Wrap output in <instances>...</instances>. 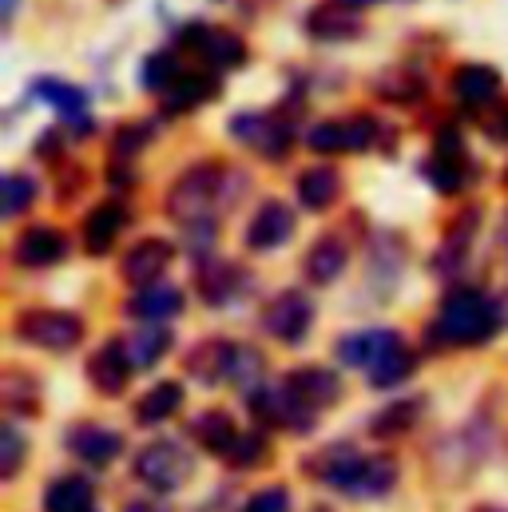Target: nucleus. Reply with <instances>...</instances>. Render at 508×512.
Listing matches in <instances>:
<instances>
[{"label":"nucleus","instance_id":"obj_30","mask_svg":"<svg viewBox=\"0 0 508 512\" xmlns=\"http://www.w3.org/2000/svg\"><path fill=\"white\" fill-rule=\"evenodd\" d=\"M227 354H231V342L207 338V342L187 358V370H195L203 382H223V374H227Z\"/></svg>","mask_w":508,"mask_h":512},{"label":"nucleus","instance_id":"obj_35","mask_svg":"<svg viewBox=\"0 0 508 512\" xmlns=\"http://www.w3.org/2000/svg\"><path fill=\"white\" fill-rule=\"evenodd\" d=\"M417 413H421V401H397V405H389L385 413H378V417L370 421V429H374L378 437H397V433H405V429L417 421Z\"/></svg>","mask_w":508,"mask_h":512},{"label":"nucleus","instance_id":"obj_26","mask_svg":"<svg viewBox=\"0 0 508 512\" xmlns=\"http://www.w3.org/2000/svg\"><path fill=\"white\" fill-rule=\"evenodd\" d=\"M44 512H92V485L84 477H60L44 493Z\"/></svg>","mask_w":508,"mask_h":512},{"label":"nucleus","instance_id":"obj_28","mask_svg":"<svg viewBox=\"0 0 508 512\" xmlns=\"http://www.w3.org/2000/svg\"><path fill=\"white\" fill-rule=\"evenodd\" d=\"M346 247H342V239H318L314 247H310V255H306V278L310 282H334L342 270H346Z\"/></svg>","mask_w":508,"mask_h":512},{"label":"nucleus","instance_id":"obj_2","mask_svg":"<svg viewBox=\"0 0 508 512\" xmlns=\"http://www.w3.org/2000/svg\"><path fill=\"white\" fill-rule=\"evenodd\" d=\"M501 326V314H497V302L481 290H453L437 314V326H433V338L449 342V346H481L497 334Z\"/></svg>","mask_w":508,"mask_h":512},{"label":"nucleus","instance_id":"obj_19","mask_svg":"<svg viewBox=\"0 0 508 512\" xmlns=\"http://www.w3.org/2000/svg\"><path fill=\"white\" fill-rule=\"evenodd\" d=\"M68 449L88 465H108L120 457V433H112L104 425H76L68 437Z\"/></svg>","mask_w":508,"mask_h":512},{"label":"nucleus","instance_id":"obj_45","mask_svg":"<svg viewBox=\"0 0 508 512\" xmlns=\"http://www.w3.org/2000/svg\"><path fill=\"white\" fill-rule=\"evenodd\" d=\"M505 183H508V171H505Z\"/></svg>","mask_w":508,"mask_h":512},{"label":"nucleus","instance_id":"obj_1","mask_svg":"<svg viewBox=\"0 0 508 512\" xmlns=\"http://www.w3.org/2000/svg\"><path fill=\"white\" fill-rule=\"evenodd\" d=\"M310 473L350 497H381L397 485V465L389 457H362L350 445L326 449L318 461H310Z\"/></svg>","mask_w":508,"mask_h":512},{"label":"nucleus","instance_id":"obj_12","mask_svg":"<svg viewBox=\"0 0 508 512\" xmlns=\"http://www.w3.org/2000/svg\"><path fill=\"white\" fill-rule=\"evenodd\" d=\"M64 255H68V239H64L56 227H32V231H24V235L16 239V247H12V258H16L20 266H32V270L56 266Z\"/></svg>","mask_w":508,"mask_h":512},{"label":"nucleus","instance_id":"obj_39","mask_svg":"<svg viewBox=\"0 0 508 512\" xmlns=\"http://www.w3.org/2000/svg\"><path fill=\"white\" fill-rule=\"evenodd\" d=\"M243 512H290V493L278 489V485H270V489L254 493L251 501L243 505Z\"/></svg>","mask_w":508,"mask_h":512},{"label":"nucleus","instance_id":"obj_17","mask_svg":"<svg viewBox=\"0 0 508 512\" xmlns=\"http://www.w3.org/2000/svg\"><path fill=\"white\" fill-rule=\"evenodd\" d=\"M453 92H457V100H461L465 108H485V104L497 100L501 76H497V68H489V64H465V68H457V76H453Z\"/></svg>","mask_w":508,"mask_h":512},{"label":"nucleus","instance_id":"obj_21","mask_svg":"<svg viewBox=\"0 0 508 512\" xmlns=\"http://www.w3.org/2000/svg\"><path fill=\"white\" fill-rule=\"evenodd\" d=\"M342 191V175L334 167H306L298 175V199L310 211H326Z\"/></svg>","mask_w":508,"mask_h":512},{"label":"nucleus","instance_id":"obj_5","mask_svg":"<svg viewBox=\"0 0 508 512\" xmlns=\"http://www.w3.org/2000/svg\"><path fill=\"white\" fill-rule=\"evenodd\" d=\"M191 469H195L191 453L175 441H155L135 457V477L155 493H175L179 485H187Z\"/></svg>","mask_w":508,"mask_h":512},{"label":"nucleus","instance_id":"obj_4","mask_svg":"<svg viewBox=\"0 0 508 512\" xmlns=\"http://www.w3.org/2000/svg\"><path fill=\"white\" fill-rule=\"evenodd\" d=\"M16 338L40 350H72L84 338V322L68 310H24L16 318Z\"/></svg>","mask_w":508,"mask_h":512},{"label":"nucleus","instance_id":"obj_14","mask_svg":"<svg viewBox=\"0 0 508 512\" xmlns=\"http://www.w3.org/2000/svg\"><path fill=\"white\" fill-rule=\"evenodd\" d=\"M179 310H183V294H179L175 286H167V282L139 286V294L127 302V314H131V318H139V322H151V326H159V322L175 318Z\"/></svg>","mask_w":508,"mask_h":512},{"label":"nucleus","instance_id":"obj_7","mask_svg":"<svg viewBox=\"0 0 508 512\" xmlns=\"http://www.w3.org/2000/svg\"><path fill=\"white\" fill-rule=\"evenodd\" d=\"M183 40H187L211 68H223V72H231V68H239V64L247 60V44H243V36H235L231 28H211V24L195 20V24L183 32Z\"/></svg>","mask_w":508,"mask_h":512},{"label":"nucleus","instance_id":"obj_15","mask_svg":"<svg viewBox=\"0 0 508 512\" xmlns=\"http://www.w3.org/2000/svg\"><path fill=\"white\" fill-rule=\"evenodd\" d=\"M171 255H175L171 243H163V239H143V243H135L124 255V278L131 286H151V282L167 270Z\"/></svg>","mask_w":508,"mask_h":512},{"label":"nucleus","instance_id":"obj_11","mask_svg":"<svg viewBox=\"0 0 508 512\" xmlns=\"http://www.w3.org/2000/svg\"><path fill=\"white\" fill-rule=\"evenodd\" d=\"M401 342L397 330H358V334H346L338 342V358L346 366H358V370H374L385 354H393Z\"/></svg>","mask_w":508,"mask_h":512},{"label":"nucleus","instance_id":"obj_18","mask_svg":"<svg viewBox=\"0 0 508 512\" xmlns=\"http://www.w3.org/2000/svg\"><path fill=\"white\" fill-rule=\"evenodd\" d=\"M306 28H310V36H318V40H350V36L362 32V20L354 16L350 4L334 0V4H318V8H310Z\"/></svg>","mask_w":508,"mask_h":512},{"label":"nucleus","instance_id":"obj_42","mask_svg":"<svg viewBox=\"0 0 508 512\" xmlns=\"http://www.w3.org/2000/svg\"><path fill=\"white\" fill-rule=\"evenodd\" d=\"M124 512H159L155 505H147V501H135V505H127Z\"/></svg>","mask_w":508,"mask_h":512},{"label":"nucleus","instance_id":"obj_6","mask_svg":"<svg viewBox=\"0 0 508 512\" xmlns=\"http://www.w3.org/2000/svg\"><path fill=\"white\" fill-rule=\"evenodd\" d=\"M425 175H429V183H433L437 191H445V195H457V191L469 187L473 163L465 159V143H461L457 131H449V135L437 139V151H433V159L425 163Z\"/></svg>","mask_w":508,"mask_h":512},{"label":"nucleus","instance_id":"obj_32","mask_svg":"<svg viewBox=\"0 0 508 512\" xmlns=\"http://www.w3.org/2000/svg\"><path fill=\"white\" fill-rule=\"evenodd\" d=\"M262 378V354L251 350V346H231V354H227V374H223V382L231 385H254Z\"/></svg>","mask_w":508,"mask_h":512},{"label":"nucleus","instance_id":"obj_27","mask_svg":"<svg viewBox=\"0 0 508 512\" xmlns=\"http://www.w3.org/2000/svg\"><path fill=\"white\" fill-rule=\"evenodd\" d=\"M179 405H183V385H179V382H159V385H151V389L139 397L135 417H139L143 425H159V421H167V417H171Z\"/></svg>","mask_w":508,"mask_h":512},{"label":"nucleus","instance_id":"obj_3","mask_svg":"<svg viewBox=\"0 0 508 512\" xmlns=\"http://www.w3.org/2000/svg\"><path fill=\"white\" fill-rule=\"evenodd\" d=\"M223 179H227L223 163H199V167L183 171L167 195V215L175 223H207L215 199L223 195Z\"/></svg>","mask_w":508,"mask_h":512},{"label":"nucleus","instance_id":"obj_10","mask_svg":"<svg viewBox=\"0 0 508 512\" xmlns=\"http://www.w3.org/2000/svg\"><path fill=\"white\" fill-rule=\"evenodd\" d=\"M294 235V211L278 199H266L258 211H254L251 227H247V247L251 251H274L282 247L286 239Z\"/></svg>","mask_w":508,"mask_h":512},{"label":"nucleus","instance_id":"obj_41","mask_svg":"<svg viewBox=\"0 0 508 512\" xmlns=\"http://www.w3.org/2000/svg\"><path fill=\"white\" fill-rule=\"evenodd\" d=\"M485 131H489L497 143H505V139H508V108H501L493 120H485Z\"/></svg>","mask_w":508,"mask_h":512},{"label":"nucleus","instance_id":"obj_24","mask_svg":"<svg viewBox=\"0 0 508 512\" xmlns=\"http://www.w3.org/2000/svg\"><path fill=\"white\" fill-rule=\"evenodd\" d=\"M235 135L247 139V143H258L270 159H278L286 151V143H290V128H282V124H274L266 116H239L235 120Z\"/></svg>","mask_w":508,"mask_h":512},{"label":"nucleus","instance_id":"obj_37","mask_svg":"<svg viewBox=\"0 0 508 512\" xmlns=\"http://www.w3.org/2000/svg\"><path fill=\"white\" fill-rule=\"evenodd\" d=\"M235 469H251V465H262L266 461V437H258V433H243L239 441H235V449H231V457H227Z\"/></svg>","mask_w":508,"mask_h":512},{"label":"nucleus","instance_id":"obj_31","mask_svg":"<svg viewBox=\"0 0 508 512\" xmlns=\"http://www.w3.org/2000/svg\"><path fill=\"white\" fill-rule=\"evenodd\" d=\"M179 76H183V68H179V56L175 52H155V56H147V64H143V84L151 88V92H167V88H175L179 84Z\"/></svg>","mask_w":508,"mask_h":512},{"label":"nucleus","instance_id":"obj_38","mask_svg":"<svg viewBox=\"0 0 508 512\" xmlns=\"http://www.w3.org/2000/svg\"><path fill=\"white\" fill-rule=\"evenodd\" d=\"M20 457H24V441H20V433H16L12 425H4V429H0V477H4V481L16 477Z\"/></svg>","mask_w":508,"mask_h":512},{"label":"nucleus","instance_id":"obj_40","mask_svg":"<svg viewBox=\"0 0 508 512\" xmlns=\"http://www.w3.org/2000/svg\"><path fill=\"white\" fill-rule=\"evenodd\" d=\"M147 135H151L147 128H124L116 135V155H135V147H139Z\"/></svg>","mask_w":508,"mask_h":512},{"label":"nucleus","instance_id":"obj_9","mask_svg":"<svg viewBox=\"0 0 508 512\" xmlns=\"http://www.w3.org/2000/svg\"><path fill=\"white\" fill-rule=\"evenodd\" d=\"M310 322H314V310H310V298L302 290H282L266 306V330L278 342H302L306 330H310Z\"/></svg>","mask_w":508,"mask_h":512},{"label":"nucleus","instance_id":"obj_34","mask_svg":"<svg viewBox=\"0 0 508 512\" xmlns=\"http://www.w3.org/2000/svg\"><path fill=\"white\" fill-rule=\"evenodd\" d=\"M235 274H239V266H231V262H215V266H207V270H203V278H199L203 298H207V302H215V306H219V302H227V298H231V290L239 286V278H235Z\"/></svg>","mask_w":508,"mask_h":512},{"label":"nucleus","instance_id":"obj_16","mask_svg":"<svg viewBox=\"0 0 508 512\" xmlns=\"http://www.w3.org/2000/svg\"><path fill=\"white\" fill-rule=\"evenodd\" d=\"M290 393L302 401V405H310L314 413L318 409H326V405H334L338 401V393H342V385H338V374H330V370H318V366H302V370H294L290 378Z\"/></svg>","mask_w":508,"mask_h":512},{"label":"nucleus","instance_id":"obj_44","mask_svg":"<svg viewBox=\"0 0 508 512\" xmlns=\"http://www.w3.org/2000/svg\"><path fill=\"white\" fill-rule=\"evenodd\" d=\"M477 512H501V509H477Z\"/></svg>","mask_w":508,"mask_h":512},{"label":"nucleus","instance_id":"obj_8","mask_svg":"<svg viewBox=\"0 0 508 512\" xmlns=\"http://www.w3.org/2000/svg\"><path fill=\"white\" fill-rule=\"evenodd\" d=\"M374 120L370 116H346V120H322L318 128H310L306 143L314 151H326V155H338V151H366L374 143Z\"/></svg>","mask_w":508,"mask_h":512},{"label":"nucleus","instance_id":"obj_13","mask_svg":"<svg viewBox=\"0 0 508 512\" xmlns=\"http://www.w3.org/2000/svg\"><path fill=\"white\" fill-rule=\"evenodd\" d=\"M135 370L131 354H127V342H104L96 350V358L88 362V374H92V385L104 389V393H120Z\"/></svg>","mask_w":508,"mask_h":512},{"label":"nucleus","instance_id":"obj_33","mask_svg":"<svg viewBox=\"0 0 508 512\" xmlns=\"http://www.w3.org/2000/svg\"><path fill=\"white\" fill-rule=\"evenodd\" d=\"M413 354L405 350V346H397L393 354H385L378 366L370 370V385H378V389H389V385H401L409 374H413Z\"/></svg>","mask_w":508,"mask_h":512},{"label":"nucleus","instance_id":"obj_36","mask_svg":"<svg viewBox=\"0 0 508 512\" xmlns=\"http://www.w3.org/2000/svg\"><path fill=\"white\" fill-rule=\"evenodd\" d=\"M32 199H36V183H32L28 175H8V179H4V215H8V219L24 215V211L32 207Z\"/></svg>","mask_w":508,"mask_h":512},{"label":"nucleus","instance_id":"obj_22","mask_svg":"<svg viewBox=\"0 0 508 512\" xmlns=\"http://www.w3.org/2000/svg\"><path fill=\"white\" fill-rule=\"evenodd\" d=\"M191 433H195V441H199L207 453H219V457H231L235 441L243 437V433L235 429V421H231L223 409H211V413H203V417L191 425Z\"/></svg>","mask_w":508,"mask_h":512},{"label":"nucleus","instance_id":"obj_20","mask_svg":"<svg viewBox=\"0 0 508 512\" xmlns=\"http://www.w3.org/2000/svg\"><path fill=\"white\" fill-rule=\"evenodd\" d=\"M124 223H127V215L120 203L96 207V211L88 215V223H84V243H88V251H92V255H108V251L116 247Z\"/></svg>","mask_w":508,"mask_h":512},{"label":"nucleus","instance_id":"obj_25","mask_svg":"<svg viewBox=\"0 0 508 512\" xmlns=\"http://www.w3.org/2000/svg\"><path fill=\"white\" fill-rule=\"evenodd\" d=\"M36 96H40V100H48L52 108H60V112H64V120H72V124H76V131H92V124H84V120H88V112H84V92H80V88L60 84V80H36Z\"/></svg>","mask_w":508,"mask_h":512},{"label":"nucleus","instance_id":"obj_29","mask_svg":"<svg viewBox=\"0 0 508 512\" xmlns=\"http://www.w3.org/2000/svg\"><path fill=\"white\" fill-rule=\"evenodd\" d=\"M167 350H171V334H167L163 326H147V330H139L135 338H127V354H131V362H135L139 370H151Z\"/></svg>","mask_w":508,"mask_h":512},{"label":"nucleus","instance_id":"obj_23","mask_svg":"<svg viewBox=\"0 0 508 512\" xmlns=\"http://www.w3.org/2000/svg\"><path fill=\"white\" fill-rule=\"evenodd\" d=\"M211 96H215V80H211V76H199V72L191 76V72H183L179 84L163 92V108H167L171 116H183V112L207 104Z\"/></svg>","mask_w":508,"mask_h":512},{"label":"nucleus","instance_id":"obj_43","mask_svg":"<svg viewBox=\"0 0 508 512\" xmlns=\"http://www.w3.org/2000/svg\"><path fill=\"white\" fill-rule=\"evenodd\" d=\"M342 4H350V8H366V4H378V0H342Z\"/></svg>","mask_w":508,"mask_h":512}]
</instances>
